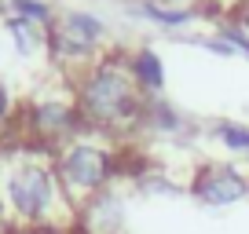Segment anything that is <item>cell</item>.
<instances>
[{
  "label": "cell",
  "mask_w": 249,
  "mask_h": 234,
  "mask_svg": "<svg viewBox=\"0 0 249 234\" xmlns=\"http://www.w3.org/2000/svg\"><path fill=\"white\" fill-rule=\"evenodd\" d=\"M77 205L55 176L52 150L15 143L0 150V231L4 234H73Z\"/></svg>",
  "instance_id": "6da1fadb"
},
{
  "label": "cell",
  "mask_w": 249,
  "mask_h": 234,
  "mask_svg": "<svg viewBox=\"0 0 249 234\" xmlns=\"http://www.w3.org/2000/svg\"><path fill=\"white\" fill-rule=\"evenodd\" d=\"M73 95H77V110L85 117L88 132H99L121 147L143 135L147 95L140 92L132 70H128V51H103L73 81Z\"/></svg>",
  "instance_id": "7a4b0ae2"
},
{
  "label": "cell",
  "mask_w": 249,
  "mask_h": 234,
  "mask_svg": "<svg viewBox=\"0 0 249 234\" xmlns=\"http://www.w3.org/2000/svg\"><path fill=\"white\" fill-rule=\"evenodd\" d=\"M52 157H55V176H59L66 198L77 209L103 190L121 187L124 176H128V161H132L128 147H121V143L107 139L99 132L73 135L70 143L55 147Z\"/></svg>",
  "instance_id": "3957f363"
},
{
  "label": "cell",
  "mask_w": 249,
  "mask_h": 234,
  "mask_svg": "<svg viewBox=\"0 0 249 234\" xmlns=\"http://www.w3.org/2000/svg\"><path fill=\"white\" fill-rule=\"evenodd\" d=\"M107 22L92 11H59L55 22L48 26V55L52 63L66 73V81H77L88 66L103 55V44H107Z\"/></svg>",
  "instance_id": "277c9868"
},
{
  "label": "cell",
  "mask_w": 249,
  "mask_h": 234,
  "mask_svg": "<svg viewBox=\"0 0 249 234\" xmlns=\"http://www.w3.org/2000/svg\"><path fill=\"white\" fill-rule=\"evenodd\" d=\"M88 132L85 128V117L77 110V95L73 88L66 95H33L18 106V139L22 143H33V147H44V150H55L62 143H70L73 135Z\"/></svg>",
  "instance_id": "5b68a950"
},
{
  "label": "cell",
  "mask_w": 249,
  "mask_h": 234,
  "mask_svg": "<svg viewBox=\"0 0 249 234\" xmlns=\"http://www.w3.org/2000/svg\"><path fill=\"white\" fill-rule=\"evenodd\" d=\"M187 194L205 209H231L249 201V172L231 161H202L187 176Z\"/></svg>",
  "instance_id": "8992f818"
},
{
  "label": "cell",
  "mask_w": 249,
  "mask_h": 234,
  "mask_svg": "<svg viewBox=\"0 0 249 234\" xmlns=\"http://www.w3.org/2000/svg\"><path fill=\"white\" fill-rule=\"evenodd\" d=\"M73 234H128V187H110L77 209Z\"/></svg>",
  "instance_id": "52a82bcc"
},
{
  "label": "cell",
  "mask_w": 249,
  "mask_h": 234,
  "mask_svg": "<svg viewBox=\"0 0 249 234\" xmlns=\"http://www.w3.org/2000/svg\"><path fill=\"white\" fill-rule=\"evenodd\" d=\"M195 132V121L183 114L179 106H172L169 99H147V114H143V135L154 139H183Z\"/></svg>",
  "instance_id": "ba28073f"
},
{
  "label": "cell",
  "mask_w": 249,
  "mask_h": 234,
  "mask_svg": "<svg viewBox=\"0 0 249 234\" xmlns=\"http://www.w3.org/2000/svg\"><path fill=\"white\" fill-rule=\"evenodd\" d=\"M128 70H132L136 84H140V92L147 99H158L165 92V63L150 44H140L128 51Z\"/></svg>",
  "instance_id": "9c48e42d"
},
{
  "label": "cell",
  "mask_w": 249,
  "mask_h": 234,
  "mask_svg": "<svg viewBox=\"0 0 249 234\" xmlns=\"http://www.w3.org/2000/svg\"><path fill=\"white\" fill-rule=\"evenodd\" d=\"M4 30H8L11 44H15L18 55L33 59V55L48 51V26H37L30 18H18V15H4Z\"/></svg>",
  "instance_id": "30bf717a"
},
{
  "label": "cell",
  "mask_w": 249,
  "mask_h": 234,
  "mask_svg": "<svg viewBox=\"0 0 249 234\" xmlns=\"http://www.w3.org/2000/svg\"><path fill=\"white\" fill-rule=\"evenodd\" d=\"M132 15L136 18H147L150 26L172 33V30H183V26H195L198 18H202V11H176V8H161V4H154V0H136Z\"/></svg>",
  "instance_id": "8fae6325"
},
{
  "label": "cell",
  "mask_w": 249,
  "mask_h": 234,
  "mask_svg": "<svg viewBox=\"0 0 249 234\" xmlns=\"http://www.w3.org/2000/svg\"><path fill=\"white\" fill-rule=\"evenodd\" d=\"M205 135L231 157H249V125H242V121H213Z\"/></svg>",
  "instance_id": "7c38bea8"
},
{
  "label": "cell",
  "mask_w": 249,
  "mask_h": 234,
  "mask_svg": "<svg viewBox=\"0 0 249 234\" xmlns=\"http://www.w3.org/2000/svg\"><path fill=\"white\" fill-rule=\"evenodd\" d=\"M8 15L30 18V22H37V26H52L59 11H55L48 0H11V4H8Z\"/></svg>",
  "instance_id": "4fadbf2b"
},
{
  "label": "cell",
  "mask_w": 249,
  "mask_h": 234,
  "mask_svg": "<svg viewBox=\"0 0 249 234\" xmlns=\"http://www.w3.org/2000/svg\"><path fill=\"white\" fill-rule=\"evenodd\" d=\"M216 33L234 48V55H246V59H249V30H246L242 22H224Z\"/></svg>",
  "instance_id": "5bb4252c"
},
{
  "label": "cell",
  "mask_w": 249,
  "mask_h": 234,
  "mask_svg": "<svg viewBox=\"0 0 249 234\" xmlns=\"http://www.w3.org/2000/svg\"><path fill=\"white\" fill-rule=\"evenodd\" d=\"M234 4H246V0H220V8H234Z\"/></svg>",
  "instance_id": "9a60e30c"
},
{
  "label": "cell",
  "mask_w": 249,
  "mask_h": 234,
  "mask_svg": "<svg viewBox=\"0 0 249 234\" xmlns=\"http://www.w3.org/2000/svg\"><path fill=\"white\" fill-rule=\"evenodd\" d=\"M0 4H11V0H0Z\"/></svg>",
  "instance_id": "2e32d148"
}]
</instances>
